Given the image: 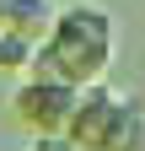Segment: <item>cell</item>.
<instances>
[{
	"instance_id": "obj_7",
	"label": "cell",
	"mask_w": 145,
	"mask_h": 151,
	"mask_svg": "<svg viewBox=\"0 0 145 151\" xmlns=\"http://www.w3.org/2000/svg\"><path fill=\"white\" fill-rule=\"evenodd\" d=\"M32 151H75V146H70L65 135H38V140H32Z\"/></svg>"
},
{
	"instance_id": "obj_5",
	"label": "cell",
	"mask_w": 145,
	"mask_h": 151,
	"mask_svg": "<svg viewBox=\"0 0 145 151\" xmlns=\"http://www.w3.org/2000/svg\"><path fill=\"white\" fill-rule=\"evenodd\" d=\"M102 151H145V108L134 97L118 103L113 124H107V135H102Z\"/></svg>"
},
{
	"instance_id": "obj_2",
	"label": "cell",
	"mask_w": 145,
	"mask_h": 151,
	"mask_svg": "<svg viewBox=\"0 0 145 151\" xmlns=\"http://www.w3.org/2000/svg\"><path fill=\"white\" fill-rule=\"evenodd\" d=\"M75 97L81 92L65 86V81H38V76H27V81L11 92V113L32 129V135H65L70 113H75Z\"/></svg>"
},
{
	"instance_id": "obj_6",
	"label": "cell",
	"mask_w": 145,
	"mask_h": 151,
	"mask_svg": "<svg viewBox=\"0 0 145 151\" xmlns=\"http://www.w3.org/2000/svg\"><path fill=\"white\" fill-rule=\"evenodd\" d=\"M32 43H22V38H11V32H0V70H16V76H27V65H32Z\"/></svg>"
},
{
	"instance_id": "obj_3",
	"label": "cell",
	"mask_w": 145,
	"mask_h": 151,
	"mask_svg": "<svg viewBox=\"0 0 145 151\" xmlns=\"http://www.w3.org/2000/svg\"><path fill=\"white\" fill-rule=\"evenodd\" d=\"M118 103H124V92H118L113 81L81 86V97H75V113H70V129H65V140L75 146V151H102V135H107V124H113Z\"/></svg>"
},
{
	"instance_id": "obj_1",
	"label": "cell",
	"mask_w": 145,
	"mask_h": 151,
	"mask_svg": "<svg viewBox=\"0 0 145 151\" xmlns=\"http://www.w3.org/2000/svg\"><path fill=\"white\" fill-rule=\"evenodd\" d=\"M118 60V16L97 6V0H75V6H59L54 16V32L38 43L27 76L38 81H65V86H97L107 81V70Z\"/></svg>"
},
{
	"instance_id": "obj_4",
	"label": "cell",
	"mask_w": 145,
	"mask_h": 151,
	"mask_svg": "<svg viewBox=\"0 0 145 151\" xmlns=\"http://www.w3.org/2000/svg\"><path fill=\"white\" fill-rule=\"evenodd\" d=\"M54 16H59L54 0H0V32L22 38V43H32V49L54 32Z\"/></svg>"
}]
</instances>
